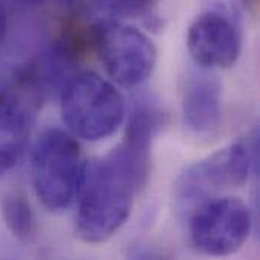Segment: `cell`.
I'll use <instances>...</instances> for the list:
<instances>
[{
	"label": "cell",
	"mask_w": 260,
	"mask_h": 260,
	"mask_svg": "<svg viewBox=\"0 0 260 260\" xmlns=\"http://www.w3.org/2000/svg\"><path fill=\"white\" fill-rule=\"evenodd\" d=\"M256 146L241 140L190 165L175 183V201L181 210H192L224 189L247 183L254 165Z\"/></svg>",
	"instance_id": "4"
},
{
	"label": "cell",
	"mask_w": 260,
	"mask_h": 260,
	"mask_svg": "<svg viewBox=\"0 0 260 260\" xmlns=\"http://www.w3.org/2000/svg\"><path fill=\"white\" fill-rule=\"evenodd\" d=\"M40 96L26 70L0 79V177L15 166L24 149Z\"/></svg>",
	"instance_id": "7"
},
{
	"label": "cell",
	"mask_w": 260,
	"mask_h": 260,
	"mask_svg": "<svg viewBox=\"0 0 260 260\" xmlns=\"http://www.w3.org/2000/svg\"><path fill=\"white\" fill-rule=\"evenodd\" d=\"M161 122L163 114L154 104H137L122 143L82 165L76 230L85 242H105L129 219L136 198L149 178L151 145Z\"/></svg>",
	"instance_id": "1"
},
{
	"label": "cell",
	"mask_w": 260,
	"mask_h": 260,
	"mask_svg": "<svg viewBox=\"0 0 260 260\" xmlns=\"http://www.w3.org/2000/svg\"><path fill=\"white\" fill-rule=\"evenodd\" d=\"M251 229V210L235 197L209 198L190 212V242L206 256L222 257L236 253L247 242Z\"/></svg>",
	"instance_id": "5"
},
{
	"label": "cell",
	"mask_w": 260,
	"mask_h": 260,
	"mask_svg": "<svg viewBox=\"0 0 260 260\" xmlns=\"http://www.w3.org/2000/svg\"><path fill=\"white\" fill-rule=\"evenodd\" d=\"M6 27H8V18H6L5 8H3V5L0 3V44H2V43H3V40H5Z\"/></svg>",
	"instance_id": "13"
},
{
	"label": "cell",
	"mask_w": 260,
	"mask_h": 260,
	"mask_svg": "<svg viewBox=\"0 0 260 260\" xmlns=\"http://www.w3.org/2000/svg\"><path fill=\"white\" fill-rule=\"evenodd\" d=\"M187 49L201 69L232 67L242 49L236 18L216 9H206L189 26Z\"/></svg>",
	"instance_id": "8"
},
{
	"label": "cell",
	"mask_w": 260,
	"mask_h": 260,
	"mask_svg": "<svg viewBox=\"0 0 260 260\" xmlns=\"http://www.w3.org/2000/svg\"><path fill=\"white\" fill-rule=\"evenodd\" d=\"M61 114L73 136L99 142L122 125L125 101L110 81L94 72H84L69 79L62 88Z\"/></svg>",
	"instance_id": "2"
},
{
	"label": "cell",
	"mask_w": 260,
	"mask_h": 260,
	"mask_svg": "<svg viewBox=\"0 0 260 260\" xmlns=\"http://www.w3.org/2000/svg\"><path fill=\"white\" fill-rule=\"evenodd\" d=\"M5 225L14 238L29 242L37 233V219L29 201L18 192H6L0 200Z\"/></svg>",
	"instance_id": "10"
},
{
	"label": "cell",
	"mask_w": 260,
	"mask_h": 260,
	"mask_svg": "<svg viewBox=\"0 0 260 260\" xmlns=\"http://www.w3.org/2000/svg\"><path fill=\"white\" fill-rule=\"evenodd\" d=\"M209 3V9H216L232 15L233 18H239L242 9L250 3V0H206Z\"/></svg>",
	"instance_id": "12"
},
{
	"label": "cell",
	"mask_w": 260,
	"mask_h": 260,
	"mask_svg": "<svg viewBox=\"0 0 260 260\" xmlns=\"http://www.w3.org/2000/svg\"><path fill=\"white\" fill-rule=\"evenodd\" d=\"M187 128L200 136L215 133L222 120V85L209 72H195L186 78L181 99Z\"/></svg>",
	"instance_id": "9"
},
{
	"label": "cell",
	"mask_w": 260,
	"mask_h": 260,
	"mask_svg": "<svg viewBox=\"0 0 260 260\" xmlns=\"http://www.w3.org/2000/svg\"><path fill=\"white\" fill-rule=\"evenodd\" d=\"M81 168L79 145L69 133L50 128L40 136L32 152V183L47 210L70 207L78 193Z\"/></svg>",
	"instance_id": "3"
},
{
	"label": "cell",
	"mask_w": 260,
	"mask_h": 260,
	"mask_svg": "<svg viewBox=\"0 0 260 260\" xmlns=\"http://www.w3.org/2000/svg\"><path fill=\"white\" fill-rule=\"evenodd\" d=\"M93 3L117 17H149L158 0H93Z\"/></svg>",
	"instance_id": "11"
},
{
	"label": "cell",
	"mask_w": 260,
	"mask_h": 260,
	"mask_svg": "<svg viewBox=\"0 0 260 260\" xmlns=\"http://www.w3.org/2000/svg\"><path fill=\"white\" fill-rule=\"evenodd\" d=\"M96 46L107 73L123 87L143 84L157 64V47L140 29L105 21L96 29Z\"/></svg>",
	"instance_id": "6"
}]
</instances>
